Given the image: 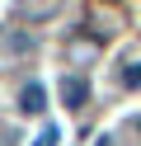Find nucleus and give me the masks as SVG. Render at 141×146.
Wrapping results in <instances>:
<instances>
[{
	"label": "nucleus",
	"instance_id": "1",
	"mask_svg": "<svg viewBox=\"0 0 141 146\" xmlns=\"http://www.w3.org/2000/svg\"><path fill=\"white\" fill-rule=\"evenodd\" d=\"M85 99H89L85 76H66V80H61V104H66V108H85Z\"/></svg>",
	"mask_w": 141,
	"mask_h": 146
},
{
	"label": "nucleus",
	"instance_id": "2",
	"mask_svg": "<svg viewBox=\"0 0 141 146\" xmlns=\"http://www.w3.org/2000/svg\"><path fill=\"white\" fill-rule=\"evenodd\" d=\"M19 99H24V108H28V113H38V108H42V85H38V80H33V85H24V94H19Z\"/></svg>",
	"mask_w": 141,
	"mask_h": 146
},
{
	"label": "nucleus",
	"instance_id": "3",
	"mask_svg": "<svg viewBox=\"0 0 141 146\" xmlns=\"http://www.w3.org/2000/svg\"><path fill=\"white\" fill-rule=\"evenodd\" d=\"M122 85H127V90H141V61H132V66L122 71Z\"/></svg>",
	"mask_w": 141,
	"mask_h": 146
},
{
	"label": "nucleus",
	"instance_id": "4",
	"mask_svg": "<svg viewBox=\"0 0 141 146\" xmlns=\"http://www.w3.org/2000/svg\"><path fill=\"white\" fill-rule=\"evenodd\" d=\"M56 141H61V137H56V127H42V132H38V141H33V146H56Z\"/></svg>",
	"mask_w": 141,
	"mask_h": 146
},
{
	"label": "nucleus",
	"instance_id": "5",
	"mask_svg": "<svg viewBox=\"0 0 141 146\" xmlns=\"http://www.w3.org/2000/svg\"><path fill=\"white\" fill-rule=\"evenodd\" d=\"M136 127H141V123H136Z\"/></svg>",
	"mask_w": 141,
	"mask_h": 146
}]
</instances>
